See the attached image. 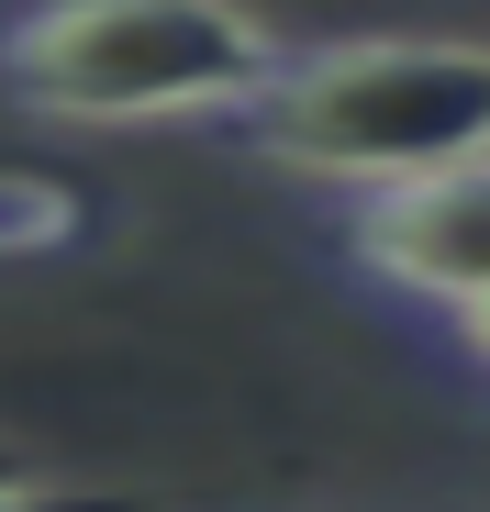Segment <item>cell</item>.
Instances as JSON below:
<instances>
[{"instance_id": "obj_1", "label": "cell", "mask_w": 490, "mask_h": 512, "mask_svg": "<svg viewBox=\"0 0 490 512\" xmlns=\"http://www.w3.org/2000/svg\"><path fill=\"white\" fill-rule=\"evenodd\" d=\"M223 134L290 179H335V190L468 167L490 156V45H446V34L279 45V67L223 112Z\"/></svg>"}, {"instance_id": "obj_2", "label": "cell", "mask_w": 490, "mask_h": 512, "mask_svg": "<svg viewBox=\"0 0 490 512\" xmlns=\"http://www.w3.org/2000/svg\"><path fill=\"white\" fill-rule=\"evenodd\" d=\"M279 67L234 0H23L0 23V101L34 123H223Z\"/></svg>"}, {"instance_id": "obj_3", "label": "cell", "mask_w": 490, "mask_h": 512, "mask_svg": "<svg viewBox=\"0 0 490 512\" xmlns=\"http://www.w3.org/2000/svg\"><path fill=\"white\" fill-rule=\"evenodd\" d=\"M346 268L413 312H468L490 301V156L468 167H424L390 190H346Z\"/></svg>"}, {"instance_id": "obj_4", "label": "cell", "mask_w": 490, "mask_h": 512, "mask_svg": "<svg viewBox=\"0 0 490 512\" xmlns=\"http://www.w3.org/2000/svg\"><path fill=\"white\" fill-rule=\"evenodd\" d=\"M90 190L56 179V167H0V256H67L90 245Z\"/></svg>"}, {"instance_id": "obj_5", "label": "cell", "mask_w": 490, "mask_h": 512, "mask_svg": "<svg viewBox=\"0 0 490 512\" xmlns=\"http://www.w3.org/2000/svg\"><path fill=\"white\" fill-rule=\"evenodd\" d=\"M0 512H145V501H112V490H67V479H45L34 457H12V446H0Z\"/></svg>"}, {"instance_id": "obj_6", "label": "cell", "mask_w": 490, "mask_h": 512, "mask_svg": "<svg viewBox=\"0 0 490 512\" xmlns=\"http://www.w3.org/2000/svg\"><path fill=\"white\" fill-rule=\"evenodd\" d=\"M457 346H468V357L490 368V301H468V312H457Z\"/></svg>"}]
</instances>
